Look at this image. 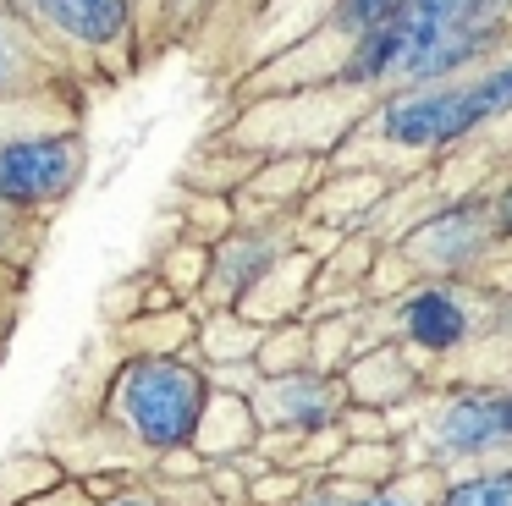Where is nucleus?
Listing matches in <instances>:
<instances>
[{
    "instance_id": "obj_1",
    "label": "nucleus",
    "mask_w": 512,
    "mask_h": 506,
    "mask_svg": "<svg viewBox=\"0 0 512 506\" xmlns=\"http://www.w3.org/2000/svg\"><path fill=\"white\" fill-rule=\"evenodd\" d=\"M122 407L149 446H182L204 413V380L177 358H144L122 374Z\"/></svg>"
},
{
    "instance_id": "obj_2",
    "label": "nucleus",
    "mask_w": 512,
    "mask_h": 506,
    "mask_svg": "<svg viewBox=\"0 0 512 506\" xmlns=\"http://www.w3.org/2000/svg\"><path fill=\"white\" fill-rule=\"evenodd\" d=\"M72 176H78V143L72 138H23L0 149V198H12V204L56 198Z\"/></svg>"
},
{
    "instance_id": "obj_3",
    "label": "nucleus",
    "mask_w": 512,
    "mask_h": 506,
    "mask_svg": "<svg viewBox=\"0 0 512 506\" xmlns=\"http://www.w3.org/2000/svg\"><path fill=\"white\" fill-rule=\"evenodd\" d=\"M474 121H485V99L479 88H452V94H419L408 105H391L386 132L397 143H441L468 132Z\"/></svg>"
},
{
    "instance_id": "obj_4",
    "label": "nucleus",
    "mask_w": 512,
    "mask_h": 506,
    "mask_svg": "<svg viewBox=\"0 0 512 506\" xmlns=\"http://www.w3.org/2000/svg\"><path fill=\"white\" fill-rule=\"evenodd\" d=\"M441 440L452 451H485L512 440V396H468L441 418Z\"/></svg>"
},
{
    "instance_id": "obj_5",
    "label": "nucleus",
    "mask_w": 512,
    "mask_h": 506,
    "mask_svg": "<svg viewBox=\"0 0 512 506\" xmlns=\"http://www.w3.org/2000/svg\"><path fill=\"white\" fill-rule=\"evenodd\" d=\"M39 11L83 44H111L127 22V0H39Z\"/></svg>"
},
{
    "instance_id": "obj_6",
    "label": "nucleus",
    "mask_w": 512,
    "mask_h": 506,
    "mask_svg": "<svg viewBox=\"0 0 512 506\" xmlns=\"http://www.w3.org/2000/svg\"><path fill=\"white\" fill-rule=\"evenodd\" d=\"M408 330L424 341V347H452L463 336V308L452 303L446 292H424L408 303Z\"/></svg>"
},
{
    "instance_id": "obj_7",
    "label": "nucleus",
    "mask_w": 512,
    "mask_h": 506,
    "mask_svg": "<svg viewBox=\"0 0 512 506\" xmlns=\"http://www.w3.org/2000/svg\"><path fill=\"white\" fill-rule=\"evenodd\" d=\"M446 506H512V473H485L446 495Z\"/></svg>"
},
{
    "instance_id": "obj_8",
    "label": "nucleus",
    "mask_w": 512,
    "mask_h": 506,
    "mask_svg": "<svg viewBox=\"0 0 512 506\" xmlns=\"http://www.w3.org/2000/svg\"><path fill=\"white\" fill-rule=\"evenodd\" d=\"M397 11H402V0H342L336 17H342L347 28H380V22H391Z\"/></svg>"
},
{
    "instance_id": "obj_9",
    "label": "nucleus",
    "mask_w": 512,
    "mask_h": 506,
    "mask_svg": "<svg viewBox=\"0 0 512 506\" xmlns=\"http://www.w3.org/2000/svg\"><path fill=\"white\" fill-rule=\"evenodd\" d=\"M479 99H485V116H496V110L512 105V66H501L490 83H479Z\"/></svg>"
},
{
    "instance_id": "obj_10",
    "label": "nucleus",
    "mask_w": 512,
    "mask_h": 506,
    "mask_svg": "<svg viewBox=\"0 0 512 506\" xmlns=\"http://www.w3.org/2000/svg\"><path fill=\"white\" fill-rule=\"evenodd\" d=\"M496 215H501V226L512 231V187H507V193H501V209H496Z\"/></svg>"
},
{
    "instance_id": "obj_11",
    "label": "nucleus",
    "mask_w": 512,
    "mask_h": 506,
    "mask_svg": "<svg viewBox=\"0 0 512 506\" xmlns=\"http://www.w3.org/2000/svg\"><path fill=\"white\" fill-rule=\"evenodd\" d=\"M122 506H155V501H122Z\"/></svg>"
},
{
    "instance_id": "obj_12",
    "label": "nucleus",
    "mask_w": 512,
    "mask_h": 506,
    "mask_svg": "<svg viewBox=\"0 0 512 506\" xmlns=\"http://www.w3.org/2000/svg\"><path fill=\"white\" fill-rule=\"evenodd\" d=\"M369 506H391V501H369Z\"/></svg>"
}]
</instances>
